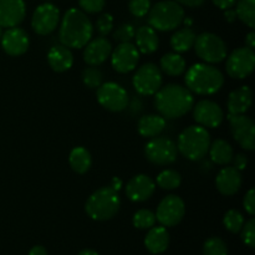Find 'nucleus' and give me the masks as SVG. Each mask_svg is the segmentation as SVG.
<instances>
[{"mask_svg": "<svg viewBox=\"0 0 255 255\" xmlns=\"http://www.w3.org/2000/svg\"><path fill=\"white\" fill-rule=\"evenodd\" d=\"M154 95L156 109L161 116L166 119H179L193 109V95L187 87L181 85H166Z\"/></svg>", "mask_w": 255, "mask_h": 255, "instance_id": "obj_1", "label": "nucleus"}, {"mask_svg": "<svg viewBox=\"0 0 255 255\" xmlns=\"http://www.w3.org/2000/svg\"><path fill=\"white\" fill-rule=\"evenodd\" d=\"M94 26L84 11L71 7L65 12L59 30V39L69 49H81L92 39Z\"/></svg>", "mask_w": 255, "mask_h": 255, "instance_id": "obj_2", "label": "nucleus"}, {"mask_svg": "<svg viewBox=\"0 0 255 255\" xmlns=\"http://www.w3.org/2000/svg\"><path fill=\"white\" fill-rule=\"evenodd\" d=\"M187 89L197 95H213L222 89L224 76L217 67L208 64H194L184 77Z\"/></svg>", "mask_w": 255, "mask_h": 255, "instance_id": "obj_3", "label": "nucleus"}, {"mask_svg": "<svg viewBox=\"0 0 255 255\" xmlns=\"http://www.w3.org/2000/svg\"><path fill=\"white\" fill-rule=\"evenodd\" d=\"M121 207L119 193L111 187H102L89 197L85 204L87 216L94 221H109L116 216Z\"/></svg>", "mask_w": 255, "mask_h": 255, "instance_id": "obj_4", "label": "nucleus"}, {"mask_svg": "<svg viewBox=\"0 0 255 255\" xmlns=\"http://www.w3.org/2000/svg\"><path fill=\"white\" fill-rule=\"evenodd\" d=\"M211 146V136L206 127L189 126L181 132L177 142V149L186 158L199 161L208 153Z\"/></svg>", "mask_w": 255, "mask_h": 255, "instance_id": "obj_5", "label": "nucleus"}, {"mask_svg": "<svg viewBox=\"0 0 255 255\" xmlns=\"http://www.w3.org/2000/svg\"><path fill=\"white\" fill-rule=\"evenodd\" d=\"M184 20L182 5L172 0L157 2L148 11V24L154 30L171 31L178 27Z\"/></svg>", "mask_w": 255, "mask_h": 255, "instance_id": "obj_6", "label": "nucleus"}, {"mask_svg": "<svg viewBox=\"0 0 255 255\" xmlns=\"http://www.w3.org/2000/svg\"><path fill=\"white\" fill-rule=\"evenodd\" d=\"M193 47L197 56L208 64H218L227 57L226 42L212 32H203L197 36Z\"/></svg>", "mask_w": 255, "mask_h": 255, "instance_id": "obj_7", "label": "nucleus"}, {"mask_svg": "<svg viewBox=\"0 0 255 255\" xmlns=\"http://www.w3.org/2000/svg\"><path fill=\"white\" fill-rule=\"evenodd\" d=\"M144 153L151 163L167 166L176 161L178 149L172 139L167 137H153L144 147Z\"/></svg>", "mask_w": 255, "mask_h": 255, "instance_id": "obj_8", "label": "nucleus"}, {"mask_svg": "<svg viewBox=\"0 0 255 255\" xmlns=\"http://www.w3.org/2000/svg\"><path fill=\"white\" fill-rule=\"evenodd\" d=\"M97 100L100 105L112 112L124 111L128 106V94L116 82H105L97 87Z\"/></svg>", "mask_w": 255, "mask_h": 255, "instance_id": "obj_9", "label": "nucleus"}, {"mask_svg": "<svg viewBox=\"0 0 255 255\" xmlns=\"http://www.w3.org/2000/svg\"><path fill=\"white\" fill-rule=\"evenodd\" d=\"M133 87L139 95L151 96L162 87V74L159 67L154 64H144L134 74Z\"/></svg>", "mask_w": 255, "mask_h": 255, "instance_id": "obj_10", "label": "nucleus"}, {"mask_svg": "<svg viewBox=\"0 0 255 255\" xmlns=\"http://www.w3.org/2000/svg\"><path fill=\"white\" fill-rule=\"evenodd\" d=\"M255 66V54L253 49L239 47L227 59V72L233 79H246L253 72Z\"/></svg>", "mask_w": 255, "mask_h": 255, "instance_id": "obj_11", "label": "nucleus"}, {"mask_svg": "<svg viewBox=\"0 0 255 255\" xmlns=\"http://www.w3.org/2000/svg\"><path fill=\"white\" fill-rule=\"evenodd\" d=\"M231 131L242 148L253 151L255 147V125L251 117L244 115H228Z\"/></svg>", "mask_w": 255, "mask_h": 255, "instance_id": "obj_12", "label": "nucleus"}, {"mask_svg": "<svg viewBox=\"0 0 255 255\" xmlns=\"http://www.w3.org/2000/svg\"><path fill=\"white\" fill-rule=\"evenodd\" d=\"M186 213L184 202L181 197L171 196L164 197L158 204L156 212V221L161 223L163 227H174L183 219Z\"/></svg>", "mask_w": 255, "mask_h": 255, "instance_id": "obj_13", "label": "nucleus"}, {"mask_svg": "<svg viewBox=\"0 0 255 255\" xmlns=\"http://www.w3.org/2000/svg\"><path fill=\"white\" fill-rule=\"evenodd\" d=\"M60 21V11L55 5L41 4L32 14L31 26L36 34L49 35L57 27Z\"/></svg>", "mask_w": 255, "mask_h": 255, "instance_id": "obj_14", "label": "nucleus"}, {"mask_svg": "<svg viewBox=\"0 0 255 255\" xmlns=\"http://www.w3.org/2000/svg\"><path fill=\"white\" fill-rule=\"evenodd\" d=\"M112 67L120 74H127L136 69L139 60V51L136 45L131 42H120L119 46L111 52Z\"/></svg>", "mask_w": 255, "mask_h": 255, "instance_id": "obj_15", "label": "nucleus"}, {"mask_svg": "<svg viewBox=\"0 0 255 255\" xmlns=\"http://www.w3.org/2000/svg\"><path fill=\"white\" fill-rule=\"evenodd\" d=\"M193 117L199 126L216 128L223 122L224 114L218 104L211 100H202L194 106Z\"/></svg>", "mask_w": 255, "mask_h": 255, "instance_id": "obj_16", "label": "nucleus"}, {"mask_svg": "<svg viewBox=\"0 0 255 255\" xmlns=\"http://www.w3.org/2000/svg\"><path fill=\"white\" fill-rule=\"evenodd\" d=\"M29 35L20 27H9L1 35L2 50L10 56H20L29 49Z\"/></svg>", "mask_w": 255, "mask_h": 255, "instance_id": "obj_17", "label": "nucleus"}, {"mask_svg": "<svg viewBox=\"0 0 255 255\" xmlns=\"http://www.w3.org/2000/svg\"><path fill=\"white\" fill-rule=\"evenodd\" d=\"M26 7L24 0H0V26L15 27L22 22Z\"/></svg>", "mask_w": 255, "mask_h": 255, "instance_id": "obj_18", "label": "nucleus"}, {"mask_svg": "<svg viewBox=\"0 0 255 255\" xmlns=\"http://www.w3.org/2000/svg\"><path fill=\"white\" fill-rule=\"evenodd\" d=\"M84 60L90 66H99L104 64L112 52L111 42L104 36L92 39L85 45Z\"/></svg>", "mask_w": 255, "mask_h": 255, "instance_id": "obj_19", "label": "nucleus"}, {"mask_svg": "<svg viewBox=\"0 0 255 255\" xmlns=\"http://www.w3.org/2000/svg\"><path fill=\"white\" fill-rule=\"evenodd\" d=\"M156 189V184L151 177L146 174L134 176L126 186V196L132 202H144L151 198Z\"/></svg>", "mask_w": 255, "mask_h": 255, "instance_id": "obj_20", "label": "nucleus"}, {"mask_svg": "<svg viewBox=\"0 0 255 255\" xmlns=\"http://www.w3.org/2000/svg\"><path fill=\"white\" fill-rule=\"evenodd\" d=\"M216 187L223 196H233L242 187L241 171L234 167H224L216 178Z\"/></svg>", "mask_w": 255, "mask_h": 255, "instance_id": "obj_21", "label": "nucleus"}, {"mask_svg": "<svg viewBox=\"0 0 255 255\" xmlns=\"http://www.w3.org/2000/svg\"><path fill=\"white\" fill-rule=\"evenodd\" d=\"M253 102V92L249 86H242L229 94L228 115H244L249 110Z\"/></svg>", "mask_w": 255, "mask_h": 255, "instance_id": "obj_22", "label": "nucleus"}, {"mask_svg": "<svg viewBox=\"0 0 255 255\" xmlns=\"http://www.w3.org/2000/svg\"><path fill=\"white\" fill-rule=\"evenodd\" d=\"M47 62L54 71L64 72L74 65V55L65 45H55L47 52Z\"/></svg>", "mask_w": 255, "mask_h": 255, "instance_id": "obj_23", "label": "nucleus"}, {"mask_svg": "<svg viewBox=\"0 0 255 255\" xmlns=\"http://www.w3.org/2000/svg\"><path fill=\"white\" fill-rule=\"evenodd\" d=\"M134 39H136L137 50L144 55L153 54L159 46L158 35H157L156 30L149 25L138 27L134 32Z\"/></svg>", "mask_w": 255, "mask_h": 255, "instance_id": "obj_24", "label": "nucleus"}, {"mask_svg": "<svg viewBox=\"0 0 255 255\" xmlns=\"http://www.w3.org/2000/svg\"><path fill=\"white\" fill-rule=\"evenodd\" d=\"M169 244V234L163 226L152 227L144 238V246L152 254H161L166 252Z\"/></svg>", "mask_w": 255, "mask_h": 255, "instance_id": "obj_25", "label": "nucleus"}, {"mask_svg": "<svg viewBox=\"0 0 255 255\" xmlns=\"http://www.w3.org/2000/svg\"><path fill=\"white\" fill-rule=\"evenodd\" d=\"M166 128V120L161 115H146L141 117L137 124V129L139 134L147 138H153Z\"/></svg>", "mask_w": 255, "mask_h": 255, "instance_id": "obj_26", "label": "nucleus"}, {"mask_svg": "<svg viewBox=\"0 0 255 255\" xmlns=\"http://www.w3.org/2000/svg\"><path fill=\"white\" fill-rule=\"evenodd\" d=\"M208 152L211 154L212 161L217 164H221V166L231 163L234 157L233 148L224 139H216L214 142H212Z\"/></svg>", "mask_w": 255, "mask_h": 255, "instance_id": "obj_27", "label": "nucleus"}, {"mask_svg": "<svg viewBox=\"0 0 255 255\" xmlns=\"http://www.w3.org/2000/svg\"><path fill=\"white\" fill-rule=\"evenodd\" d=\"M69 163L72 171L79 174H84L89 171L92 164L91 154L85 147H75L70 152Z\"/></svg>", "mask_w": 255, "mask_h": 255, "instance_id": "obj_28", "label": "nucleus"}, {"mask_svg": "<svg viewBox=\"0 0 255 255\" xmlns=\"http://www.w3.org/2000/svg\"><path fill=\"white\" fill-rule=\"evenodd\" d=\"M196 32L191 27H183L179 29L172 35L171 46L176 52H186L193 47L196 41Z\"/></svg>", "mask_w": 255, "mask_h": 255, "instance_id": "obj_29", "label": "nucleus"}, {"mask_svg": "<svg viewBox=\"0 0 255 255\" xmlns=\"http://www.w3.org/2000/svg\"><path fill=\"white\" fill-rule=\"evenodd\" d=\"M161 70L168 76H179L186 71V60L178 52H169L162 56Z\"/></svg>", "mask_w": 255, "mask_h": 255, "instance_id": "obj_30", "label": "nucleus"}, {"mask_svg": "<svg viewBox=\"0 0 255 255\" xmlns=\"http://www.w3.org/2000/svg\"><path fill=\"white\" fill-rule=\"evenodd\" d=\"M236 14L241 21L253 29L255 26V0H239Z\"/></svg>", "mask_w": 255, "mask_h": 255, "instance_id": "obj_31", "label": "nucleus"}, {"mask_svg": "<svg viewBox=\"0 0 255 255\" xmlns=\"http://www.w3.org/2000/svg\"><path fill=\"white\" fill-rule=\"evenodd\" d=\"M156 182L159 188L171 191V189H176L181 186L182 177L178 172L173 171V169H164L157 176Z\"/></svg>", "mask_w": 255, "mask_h": 255, "instance_id": "obj_32", "label": "nucleus"}, {"mask_svg": "<svg viewBox=\"0 0 255 255\" xmlns=\"http://www.w3.org/2000/svg\"><path fill=\"white\" fill-rule=\"evenodd\" d=\"M224 227L228 229L231 233H239L244 224V217L243 214L236 209H231L226 213L223 219Z\"/></svg>", "mask_w": 255, "mask_h": 255, "instance_id": "obj_33", "label": "nucleus"}, {"mask_svg": "<svg viewBox=\"0 0 255 255\" xmlns=\"http://www.w3.org/2000/svg\"><path fill=\"white\" fill-rule=\"evenodd\" d=\"M156 223V214L149 209H139L133 216V226L138 229L152 228Z\"/></svg>", "mask_w": 255, "mask_h": 255, "instance_id": "obj_34", "label": "nucleus"}, {"mask_svg": "<svg viewBox=\"0 0 255 255\" xmlns=\"http://www.w3.org/2000/svg\"><path fill=\"white\" fill-rule=\"evenodd\" d=\"M203 254L204 255H228V248L224 241L221 238H213L207 239L206 243L203 246Z\"/></svg>", "mask_w": 255, "mask_h": 255, "instance_id": "obj_35", "label": "nucleus"}, {"mask_svg": "<svg viewBox=\"0 0 255 255\" xmlns=\"http://www.w3.org/2000/svg\"><path fill=\"white\" fill-rule=\"evenodd\" d=\"M82 81L89 89H96L102 84V74L96 66H90L82 71Z\"/></svg>", "mask_w": 255, "mask_h": 255, "instance_id": "obj_36", "label": "nucleus"}, {"mask_svg": "<svg viewBox=\"0 0 255 255\" xmlns=\"http://www.w3.org/2000/svg\"><path fill=\"white\" fill-rule=\"evenodd\" d=\"M242 239L244 243L253 249L255 247V219L251 218L242 227Z\"/></svg>", "mask_w": 255, "mask_h": 255, "instance_id": "obj_37", "label": "nucleus"}, {"mask_svg": "<svg viewBox=\"0 0 255 255\" xmlns=\"http://www.w3.org/2000/svg\"><path fill=\"white\" fill-rule=\"evenodd\" d=\"M134 27L131 24H122L114 32V39L119 42H131L134 39Z\"/></svg>", "mask_w": 255, "mask_h": 255, "instance_id": "obj_38", "label": "nucleus"}, {"mask_svg": "<svg viewBox=\"0 0 255 255\" xmlns=\"http://www.w3.org/2000/svg\"><path fill=\"white\" fill-rule=\"evenodd\" d=\"M128 9L133 16L142 17L148 14L151 9V1L149 0H131L128 4Z\"/></svg>", "mask_w": 255, "mask_h": 255, "instance_id": "obj_39", "label": "nucleus"}, {"mask_svg": "<svg viewBox=\"0 0 255 255\" xmlns=\"http://www.w3.org/2000/svg\"><path fill=\"white\" fill-rule=\"evenodd\" d=\"M114 27V17L111 14L100 15L96 21V30L101 36H106Z\"/></svg>", "mask_w": 255, "mask_h": 255, "instance_id": "obj_40", "label": "nucleus"}, {"mask_svg": "<svg viewBox=\"0 0 255 255\" xmlns=\"http://www.w3.org/2000/svg\"><path fill=\"white\" fill-rule=\"evenodd\" d=\"M79 4L84 11L95 14L104 9L105 0H79Z\"/></svg>", "mask_w": 255, "mask_h": 255, "instance_id": "obj_41", "label": "nucleus"}, {"mask_svg": "<svg viewBox=\"0 0 255 255\" xmlns=\"http://www.w3.org/2000/svg\"><path fill=\"white\" fill-rule=\"evenodd\" d=\"M243 206H244V209L248 212V214L254 216L255 214V192L253 188L249 189L248 193H247L246 197H244Z\"/></svg>", "mask_w": 255, "mask_h": 255, "instance_id": "obj_42", "label": "nucleus"}, {"mask_svg": "<svg viewBox=\"0 0 255 255\" xmlns=\"http://www.w3.org/2000/svg\"><path fill=\"white\" fill-rule=\"evenodd\" d=\"M233 163L234 168L238 169V171H243V169L247 168V164H248V159L244 154H237L236 157H233Z\"/></svg>", "mask_w": 255, "mask_h": 255, "instance_id": "obj_43", "label": "nucleus"}, {"mask_svg": "<svg viewBox=\"0 0 255 255\" xmlns=\"http://www.w3.org/2000/svg\"><path fill=\"white\" fill-rule=\"evenodd\" d=\"M212 1H213L214 5L218 6L219 9L227 10V9H231V7L236 4L237 0H212Z\"/></svg>", "mask_w": 255, "mask_h": 255, "instance_id": "obj_44", "label": "nucleus"}, {"mask_svg": "<svg viewBox=\"0 0 255 255\" xmlns=\"http://www.w3.org/2000/svg\"><path fill=\"white\" fill-rule=\"evenodd\" d=\"M179 5H184L188 7H198L204 2V0H174Z\"/></svg>", "mask_w": 255, "mask_h": 255, "instance_id": "obj_45", "label": "nucleus"}, {"mask_svg": "<svg viewBox=\"0 0 255 255\" xmlns=\"http://www.w3.org/2000/svg\"><path fill=\"white\" fill-rule=\"evenodd\" d=\"M29 255H47V252L42 246H35L30 249Z\"/></svg>", "mask_w": 255, "mask_h": 255, "instance_id": "obj_46", "label": "nucleus"}, {"mask_svg": "<svg viewBox=\"0 0 255 255\" xmlns=\"http://www.w3.org/2000/svg\"><path fill=\"white\" fill-rule=\"evenodd\" d=\"M246 45L249 49H254L255 47V32H249L246 37Z\"/></svg>", "mask_w": 255, "mask_h": 255, "instance_id": "obj_47", "label": "nucleus"}, {"mask_svg": "<svg viewBox=\"0 0 255 255\" xmlns=\"http://www.w3.org/2000/svg\"><path fill=\"white\" fill-rule=\"evenodd\" d=\"M110 187H111L114 191L119 192L120 189H121V187H122V181L120 178H117V177H115V178L111 181V184H110Z\"/></svg>", "mask_w": 255, "mask_h": 255, "instance_id": "obj_48", "label": "nucleus"}, {"mask_svg": "<svg viewBox=\"0 0 255 255\" xmlns=\"http://www.w3.org/2000/svg\"><path fill=\"white\" fill-rule=\"evenodd\" d=\"M224 16H226V19L228 20L229 22H233L234 20L237 19V14H236V11H234V10L227 9L226 10V14H224Z\"/></svg>", "mask_w": 255, "mask_h": 255, "instance_id": "obj_49", "label": "nucleus"}, {"mask_svg": "<svg viewBox=\"0 0 255 255\" xmlns=\"http://www.w3.org/2000/svg\"><path fill=\"white\" fill-rule=\"evenodd\" d=\"M79 255H100V254L96 253L95 251H91V249H85V251L80 252Z\"/></svg>", "mask_w": 255, "mask_h": 255, "instance_id": "obj_50", "label": "nucleus"}, {"mask_svg": "<svg viewBox=\"0 0 255 255\" xmlns=\"http://www.w3.org/2000/svg\"><path fill=\"white\" fill-rule=\"evenodd\" d=\"M0 37H1V26H0Z\"/></svg>", "mask_w": 255, "mask_h": 255, "instance_id": "obj_51", "label": "nucleus"}]
</instances>
